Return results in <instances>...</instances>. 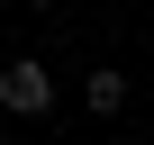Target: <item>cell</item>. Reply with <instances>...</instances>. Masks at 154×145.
<instances>
[{
    "instance_id": "cell-1",
    "label": "cell",
    "mask_w": 154,
    "mask_h": 145,
    "mask_svg": "<svg viewBox=\"0 0 154 145\" xmlns=\"http://www.w3.org/2000/svg\"><path fill=\"white\" fill-rule=\"evenodd\" d=\"M0 109H9V118H45V109H54V72H45L36 54L0 63Z\"/></svg>"
},
{
    "instance_id": "cell-2",
    "label": "cell",
    "mask_w": 154,
    "mask_h": 145,
    "mask_svg": "<svg viewBox=\"0 0 154 145\" xmlns=\"http://www.w3.org/2000/svg\"><path fill=\"white\" fill-rule=\"evenodd\" d=\"M82 100H91L100 118H118V109H127V72H118V63H100L91 82H82Z\"/></svg>"
},
{
    "instance_id": "cell-3",
    "label": "cell",
    "mask_w": 154,
    "mask_h": 145,
    "mask_svg": "<svg viewBox=\"0 0 154 145\" xmlns=\"http://www.w3.org/2000/svg\"><path fill=\"white\" fill-rule=\"evenodd\" d=\"M18 9H45V0H18Z\"/></svg>"
},
{
    "instance_id": "cell-4",
    "label": "cell",
    "mask_w": 154,
    "mask_h": 145,
    "mask_svg": "<svg viewBox=\"0 0 154 145\" xmlns=\"http://www.w3.org/2000/svg\"><path fill=\"white\" fill-rule=\"evenodd\" d=\"M109 145H118V136H109Z\"/></svg>"
}]
</instances>
